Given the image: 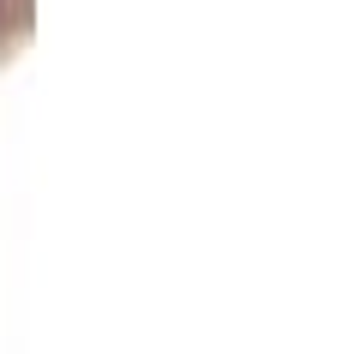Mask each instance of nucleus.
I'll list each match as a JSON object with an SVG mask.
<instances>
[{
    "label": "nucleus",
    "instance_id": "1",
    "mask_svg": "<svg viewBox=\"0 0 360 354\" xmlns=\"http://www.w3.org/2000/svg\"><path fill=\"white\" fill-rule=\"evenodd\" d=\"M30 18V0H0V49L13 42V30H25Z\"/></svg>",
    "mask_w": 360,
    "mask_h": 354
}]
</instances>
